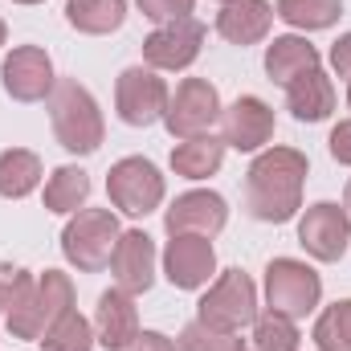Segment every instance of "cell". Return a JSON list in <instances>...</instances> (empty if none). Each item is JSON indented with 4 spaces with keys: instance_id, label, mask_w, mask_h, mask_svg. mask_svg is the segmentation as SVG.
<instances>
[{
    "instance_id": "cell-1",
    "label": "cell",
    "mask_w": 351,
    "mask_h": 351,
    "mask_svg": "<svg viewBox=\"0 0 351 351\" xmlns=\"http://www.w3.org/2000/svg\"><path fill=\"white\" fill-rule=\"evenodd\" d=\"M306 156L294 147H269L245 172V208L254 221L286 225L302 208V184H306Z\"/></svg>"
},
{
    "instance_id": "cell-2",
    "label": "cell",
    "mask_w": 351,
    "mask_h": 351,
    "mask_svg": "<svg viewBox=\"0 0 351 351\" xmlns=\"http://www.w3.org/2000/svg\"><path fill=\"white\" fill-rule=\"evenodd\" d=\"M49 123H53V135L58 143L70 152V156H94L106 139V123H102V110L94 102L78 78H58V86L49 90Z\"/></svg>"
},
{
    "instance_id": "cell-3",
    "label": "cell",
    "mask_w": 351,
    "mask_h": 351,
    "mask_svg": "<svg viewBox=\"0 0 351 351\" xmlns=\"http://www.w3.org/2000/svg\"><path fill=\"white\" fill-rule=\"evenodd\" d=\"M66 311H74V282L62 269H45V274L33 278V286L25 290V298L4 319H8L12 339H45V331Z\"/></svg>"
},
{
    "instance_id": "cell-4",
    "label": "cell",
    "mask_w": 351,
    "mask_h": 351,
    "mask_svg": "<svg viewBox=\"0 0 351 351\" xmlns=\"http://www.w3.org/2000/svg\"><path fill=\"white\" fill-rule=\"evenodd\" d=\"M119 237H123V229H119V217L110 208H78L70 217V225L62 229V254L74 269L98 274L110 265Z\"/></svg>"
},
{
    "instance_id": "cell-5",
    "label": "cell",
    "mask_w": 351,
    "mask_h": 351,
    "mask_svg": "<svg viewBox=\"0 0 351 351\" xmlns=\"http://www.w3.org/2000/svg\"><path fill=\"white\" fill-rule=\"evenodd\" d=\"M196 319L217 327V331H233V335L241 327H250L258 319V286H254V278L245 269H225L208 286V294L196 302Z\"/></svg>"
},
{
    "instance_id": "cell-6",
    "label": "cell",
    "mask_w": 351,
    "mask_h": 351,
    "mask_svg": "<svg viewBox=\"0 0 351 351\" xmlns=\"http://www.w3.org/2000/svg\"><path fill=\"white\" fill-rule=\"evenodd\" d=\"M323 298V278L298 258H274L265 265V302L286 319H306Z\"/></svg>"
},
{
    "instance_id": "cell-7",
    "label": "cell",
    "mask_w": 351,
    "mask_h": 351,
    "mask_svg": "<svg viewBox=\"0 0 351 351\" xmlns=\"http://www.w3.org/2000/svg\"><path fill=\"white\" fill-rule=\"evenodd\" d=\"M106 196L127 217H147L164 204V176L152 160L127 156L106 172Z\"/></svg>"
},
{
    "instance_id": "cell-8",
    "label": "cell",
    "mask_w": 351,
    "mask_h": 351,
    "mask_svg": "<svg viewBox=\"0 0 351 351\" xmlns=\"http://www.w3.org/2000/svg\"><path fill=\"white\" fill-rule=\"evenodd\" d=\"M221 114H225L221 94L208 78H184L176 86V94L168 98L164 127L172 131V139H196V135H213Z\"/></svg>"
},
{
    "instance_id": "cell-9",
    "label": "cell",
    "mask_w": 351,
    "mask_h": 351,
    "mask_svg": "<svg viewBox=\"0 0 351 351\" xmlns=\"http://www.w3.org/2000/svg\"><path fill=\"white\" fill-rule=\"evenodd\" d=\"M168 82L152 66H127L114 82V110L127 127H152L168 114Z\"/></svg>"
},
{
    "instance_id": "cell-10",
    "label": "cell",
    "mask_w": 351,
    "mask_h": 351,
    "mask_svg": "<svg viewBox=\"0 0 351 351\" xmlns=\"http://www.w3.org/2000/svg\"><path fill=\"white\" fill-rule=\"evenodd\" d=\"M298 245L315 258V262H339L351 245V217L343 204L335 200H319L302 213L298 221Z\"/></svg>"
},
{
    "instance_id": "cell-11",
    "label": "cell",
    "mask_w": 351,
    "mask_h": 351,
    "mask_svg": "<svg viewBox=\"0 0 351 351\" xmlns=\"http://www.w3.org/2000/svg\"><path fill=\"white\" fill-rule=\"evenodd\" d=\"M200 45H204V25L196 16H180L160 25L147 41H143V62L152 70H188L196 58H200Z\"/></svg>"
},
{
    "instance_id": "cell-12",
    "label": "cell",
    "mask_w": 351,
    "mask_h": 351,
    "mask_svg": "<svg viewBox=\"0 0 351 351\" xmlns=\"http://www.w3.org/2000/svg\"><path fill=\"white\" fill-rule=\"evenodd\" d=\"M0 82H4V94L16 98V102H41L58 86L53 62L41 45H16L0 66Z\"/></svg>"
},
{
    "instance_id": "cell-13",
    "label": "cell",
    "mask_w": 351,
    "mask_h": 351,
    "mask_svg": "<svg viewBox=\"0 0 351 351\" xmlns=\"http://www.w3.org/2000/svg\"><path fill=\"white\" fill-rule=\"evenodd\" d=\"M217 274V250L213 237H196V233H176L164 250V278L176 290H200L208 286V278Z\"/></svg>"
},
{
    "instance_id": "cell-14",
    "label": "cell",
    "mask_w": 351,
    "mask_h": 351,
    "mask_svg": "<svg viewBox=\"0 0 351 351\" xmlns=\"http://www.w3.org/2000/svg\"><path fill=\"white\" fill-rule=\"evenodd\" d=\"M225 225H229V204H225L221 192H208V188H196V192L176 196L172 208L164 213V229H168V237H176V233L217 237Z\"/></svg>"
},
{
    "instance_id": "cell-15",
    "label": "cell",
    "mask_w": 351,
    "mask_h": 351,
    "mask_svg": "<svg viewBox=\"0 0 351 351\" xmlns=\"http://www.w3.org/2000/svg\"><path fill=\"white\" fill-rule=\"evenodd\" d=\"M221 139L233 152H262L265 143L274 139V110L265 106L258 94H241L221 114Z\"/></svg>"
},
{
    "instance_id": "cell-16",
    "label": "cell",
    "mask_w": 351,
    "mask_h": 351,
    "mask_svg": "<svg viewBox=\"0 0 351 351\" xmlns=\"http://www.w3.org/2000/svg\"><path fill=\"white\" fill-rule=\"evenodd\" d=\"M110 274L123 294H147L156 282V241L143 229H127L110 254Z\"/></svg>"
},
{
    "instance_id": "cell-17",
    "label": "cell",
    "mask_w": 351,
    "mask_h": 351,
    "mask_svg": "<svg viewBox=\"0 0 351 351\" xmlns=\"http://www.w3.org/2000/svg\"><path fill=\"white\" fill-rule=\"evenodd\" d=\"M139 335V311H135V298L123 294L119 286L98 294V306H94V343H102L106 351H127Z\"/></svg>"
},
{
    "instance_id": "cell-18",
    "label": "cell",
    "mask_w": 351,
    "mask_h": 351,
    "mask_svg": "<svg viewBox=\"0 0 351 351\" xmlns=\"http://www.w3.org/2000/svg\"><path fill=\"white\" fill-rule=\"evenodd\" d=\"M274 25V4L269 0H225L217 12V33L229 45H258L269 37Z\"/></svg>"
},
{
    "instance_id": "cell-19",
    "label": "cell",
    "mask_w": 351,
    "mask_h": 351,
    "mask_svg": "<svg viewBox=\"0 0 351 351\" xmlns=\"http://www.w3.org/2000/svg\"><path fill=\"white\" fill-rule=\"evenodd\" d=\"M311 70H319V49L306 37L286 33V37H274L265 45V74H269V82L290 86L294 78H302Z\"/></svg>"
},
{
    "instance_id": "cell-20",
    "label": "cell",
    "mask_w": 351,
    "mask_h": 351,
    "mask_svg": "<svg viewBox=\"0 0 351 351\" xmlns=\"http://www.w3.org/2000/svg\"><path fill=\"white\" fill-rule=\"evenodd\" d=\"M286 110L298 123H323V119H331V110H335V86L323 74V66L311 70V74H302V78H294L286 86Z\"/></svg>"
},
{
    "instance_id": "cell-21",
    "label": "cell",
    "mask_w": 351,
    "mask_h": 351,
    "mask_svg": "<svg viewBox=\"0 0 351 351\" xmlns=\"http://www.w3.org/2000/svg\"><path fill=\"white\" fill-rule=\"evenodd\" d=\"M225 164V139L221 135H196V139H180L172 147V172L184 180H208L221 172Z\"/></svg>"
},
{
    "instance_id": "cell-22",
    "label": "cell",
    "mask_w": 351,
    "mask_h": 351,
    "mask_svg": "<svg viewBox=\"0 0 351 351\" xmlns=\"http://www.w3.org/2000/svg\"><path fill=\"white\" fill-rule=\"evenodd\" d=\"M41 156L29 152V147H8L0 152V196L4 200H25L29 192H37L41 184Z\"/></svg>"
},
{
    "instance_id": "cell-23",
    "label": "cell",
    "mask_w": 351,
    "mask_h": 351,
    "mask_svg": "<svg viewBox=\"0 0 351 351\" xmlns=\"http://www.w3.org/2000/svg\"><path fill=\"white\" fill-rule=\"evenodd\" d=\"M66 21L86 37L114 33L127 21V0H66Z\"/></svg>"
},
{
    "instance_id": "cell-24",
    "label": "cell",
    "mask_w": 351,
    "mask_h": 351,
    "mask_svg": "<svg viewBox=\"0 0 351 351\" xmlns=\"http://www.w3.org/2000/svg\"><path fill=\"white\" fill-rule=\"evenodd\" d=\"M86 200H90V176L82 168L66 164V168H58L49 176V184H45V208L49 213L74 217L78 208H86Z\"/></svg>"
},
{
    "instance_id": "cell-25",
    "label": "cell",
    "mask_w": 351,
    "mask_h": 351,
    "mask_svg": "<svg viewBox=\"0 0 351 351\" xmlns=\"http://www.w3.org/2000/svg\"><path fill=\"white\" fill-rule=\"evenodd\" d=\"M274 16H282L290 29L319 33L343 16V0H274Z\"/></svg>"
},
{
    "instance_id": "cell-26",
    "label": "cell",
    "mask_w": 351,
    "mask_h": 351,
    "mask_svg": "<svg viewBox=\"0 0 351 351\" xmlns=\"http://www.w3.org/2000/svg\"><path fill=\"white\" fill-rule=\"evenodd\" d=\"M41 351H94V323L78 311H66L41 339Z\"/></svg>"
},
{
    "instance_id": "cell-27",
    "label": "cell",
    "mask_w": 351,
    "mask_h": 351,
    "mask_svg": "<svg viewBox=\"0 0 351 351\" xmlns=\"http://www.w3.org/2000/svg\"><path fill=\"white\" fill-rule=\"evenodd\" d=\"M311 339H315L319 351H351V298L327 306V311L315 319Z\"/></svg>"
},
{
    "instance_id": "cell-28",
    "label": "cell",
    "mask_w": 351,
    "mask_h": 351,
    "mask_svg": "<svg viewBox=\"0 0 351 351\" xmlns=\"http://www.w3.org/2000/svg\"><path fill=\"white\" fill-rule=\"evenodd\" d=\"M250 351H298L294 319H286V315L265 306V315L254 319V343H250Z\"/></svg>"
},
{
    "instance_id": "cell-29",
    "label": "cell",
    "mask_w": 351,
    "mask_h": 351,
    "mask_svg": "<svg viewBox=\"0 0 351 351\" xmlns=\"http://www.w3.org/2000/svg\"><path fill=\"white\" fill-rule=\"evenodd\" d=\"M176 351H250V348H245L233 331H217V327H208V323L192 319V323L180 331Z\"/></svg>"
},
{
    "instance_id": "cell-30",
    "label": "cell",
    "mask_w": 351,
    "mask_h": 351,
    "mask_svg": "<svg viewBox=\"0 0 351 351\" xmlns=\"http://www.w3.org/2000/svg\"><path fill=\"white\" fill-rule=\"evenodd\" d=\"M33 278L37 274H29V269H0V315H8L25 298V290L33 286Z\"/></svg>"
},
{
    "instance_id": "cell-31",
    "label": "cell",
    "mask_w": 351,
    "mask_h": 351,
    "mask_svg": "<svg viewBox=\"0 0 351 351\" xmlns=\"http://www.w3.org/2000/svg\"><path fill=\"white\" fill-rule=\"evenodd\" d=\"M139 12L156 25H168V21H180V16H192V4L196 0H135Z\"/></svg>"
},
{
    "instance_id": "cell-32",
    "label": "cell",
    "mask_w": 351,
    "mask_h": 351,
    "mask_svg": "<svg viewBox=\"0 0 351 351\" xmlns=\"http://www.w3.org/2000/svg\"><path fill=\"white\" fill-rule=\"evenodd\" d=\"M327 147H331V160H335V164H348L351 168V119H343V123L331 131Z\"/></svg>"
},
{
    "instance_id": "cell-33",
    "label": "cell",
    "mask_w": 351,
    "mask_h": 351,
    "mask_svg": "<svg viewBox=\"0 0 351 351\" xmlns=\"http://www.w3.org/2000/svg\"><path fill=\"white\" fill-rule=\"evenodd\" d=\"M331 70L339 78H351V33H343L335 45H331Z\"/></svg>"
},
{
    "instance_id": "cell-34",
    "label": "cell",
    "mask_w": 351,
    "mask_h": 351,
    "mask_svg": "<svg viewBox=\"0 0 351 351\" xmlns=\"http://www.w3.org/2000/svg\"><path fill=\"white\" fill-rule=\"evenodd\" d=\"M127 351H176V343L168 339V335H160V331H139L135 343H131Z\"/></svg>"
},
{
    "instance_id": "cell-35",
    "label": "cell",
    "mask_w": 351,
    "mask_h": 351,
    "mask_svg": "<svg viewBox=\"0 0 351 351\" xmlns=\"http://www.w3.org/2000/svg\"><path fill=\"white\" fill-rule=\"evenodd\" d=\"M343 208H348V217H351V180H348V192H343Z\"/></svg>"
},
{
    "instance_id": "cell-36",
    "label": "cell",
    "mask_w": 351,
    "mask_h": 351,
    "mask_svg": "<svg viewBox=\"0 0 351 351\" xmlns=\"http://www.w3.org/2000/svg\"><path fill=\"white\" fill-rule=\"evenodd\" d=\"M4 41H8V25L0 21V45H4Z\"/></svg>"
},
{
    "instance_id": "cell-37",
    "label": "cell",
    "mask_w": 351,
    "mask_h": 351,
    "mask_svg": "<svg viewBox=\"0 0 351 351\" xmlns=\"http://www.w3.org/2000/svg\"><path fill=\"white\" fill-rule=\"evenodd\" d=\"M12 4H41V0H12Z\"/></svg>"
},
{
    "instance_id": "cell-38",
    "label": "cell",
    "mask_w": 351,
    "mask_h": 351,
    "mask_svg": "<svg viewBox=\"0 0 351 351\" xmlns=\"http://www.w3.org/2000/svg\"><path fill=\"white\" fill-rule=\"evenodd\" d=\"M348 106H351V78H348Z\"/></svg>"
},
{
    "instance_id": "cell-39",
    "label": "cell",
    "mask_w": 351,
    "mask_h": 351,
    "mask_svg": "<svg viewBox=\"0 0 351 351\" xmlns=\"http://www.w3.org/2000/svg\"><path fill=\"white\" fill-rule=\"evenodd\" d=\"M221 4H225V0H221Z\"/></svg>"
}]
</instances>
